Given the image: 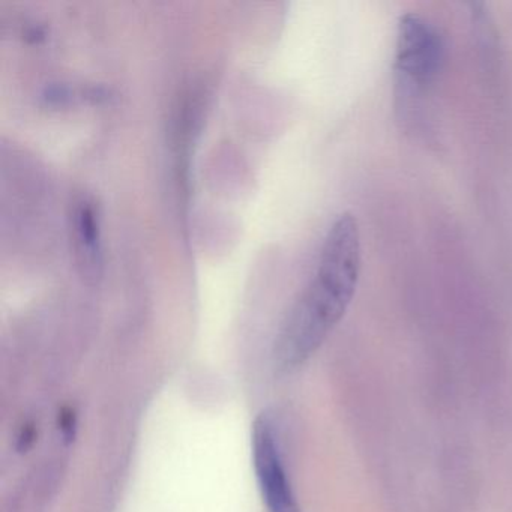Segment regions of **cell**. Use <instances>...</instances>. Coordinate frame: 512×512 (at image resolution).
<instances>
[{
  "instance_id": "obj_1",
  "label": "cell",
  "mask_w": 512,
  "mask_h": 512,
  "mask_svg": "<svg viewBox=\"0 0 512 512\" xmlns=\"http://www.w3.org/2000/svg\"><path fill=\"white\" fill-rule=\"evenodd\" d=\"M359 274L358 221L344 212L329 227L316 272L278 332L274 358L281 371L301 367L325 343L355 296Z\"/></svg>"
},
{
  "instance_id": "obj_2",
  "label": "cell",
  "mask_w": 512,
  "mask_h": 512,
  "mask_svg": "<svg viewBox=\"0 0 512 512\" xmlns=\"http://www.w3.org/2000/svg\"><path fill=\"white\" fill-rule=\"evenodd\" d=\"M445 62V40L439 29L418 14H406L398 23L395 77L400 100L421 97L436 82Z\"/></svg>"
},
{
  "instance_id": "obj_3",
  "label": "cell",
  "mask_w": 512,
  "mask_h": 512,
  "mask_svg": "<svg viewBox=\"0 0 512 512\" xmlns=\"http://www.w3.org/2000/svg\"><path fill=\"white\" fill-rule=\"evenodd\" d=\"M251 452L260 494L269 512H301L281 455L274 421L260 415L251 431Z\"/></svg>"
},
{
  "instance_id": "obj_4",
  "label": "cell",
  "mask_w": 512,
  "mask_h": 512,
  "mask_svg": "<svg viewBox=\"0 0 512 512\" xmlns=\"http://www.w3.org/2000/svg\"><path fill=\"white\" fill-rule=\"evenodd\" d=\"M71 242L80 275L89 283L103 274L101 218L97 203L88 196L79 197L71 211Z\"/></svg>"
},
{
  "instance_id": "obj_5",
  "label": "cell",
  "mask_w": 512,
  "mask_h": 512,
  "mask_svg": "<svg viewBox=\"0 0 512 512\" xmlns=\"http://www.w3.org/2000/svg\"><path fill=\"white\" fill-rule=\"evenodd\" d=\"M61 430L64 437H67V439L74 437V430H76V416H74V413L71 412V410L70 412L62 413Z\"/></svg>"
}]
</instances>
